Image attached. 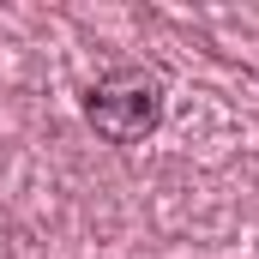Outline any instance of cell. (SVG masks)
I'll return each mask as SVG.
<instances>
[{"label": "cell", "instance_id": "cell-1", "mask_svg": "<svg viewBox=\"0 0 259 259\" xmlns=\"http://www.w3.org/2000/svg\"><path fill=\"white\" fill-rule=\"evenodd\" d=\"M84 121L109 145H139L163 121V78L151 66H115L84 91Z\"/></svg>", "mask_w": 259, "mask_h": 259}]
</instances>
